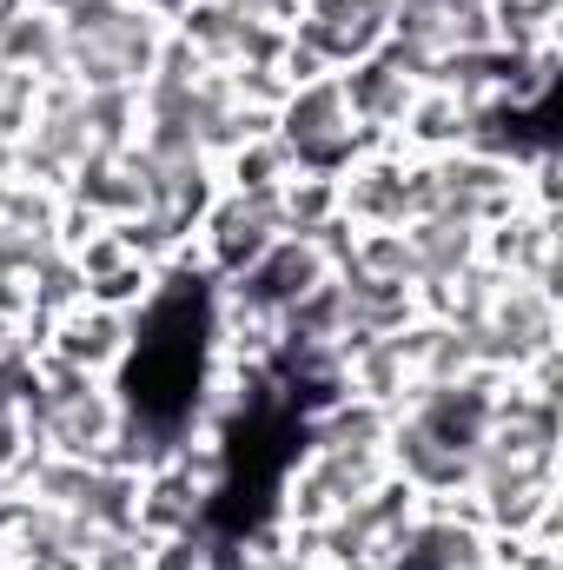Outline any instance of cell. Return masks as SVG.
Here are the masks:
<instances>
[{
	"instance_id": "1",
	"label": "cell",
	"mask_w": 563,
	"mask_h": 570,
	"mask_svg": "<svg viewBox=\"0 0 563 570\" xmlns=\"http://www.w3.org/2000/svg\"><path fill=\"white\" fill-rule=\"evenodd\" d=\"M273 140L292 153V173H325V179H338L358 153L385 146L378 134H365L352 120L338 73H318L305 87H285V100L273 107Z\"/></svg>"
},
{
	"instance_id": "2",
	"label": "cell",
	"mask_w": 563,
	"mask_h": 570,
	"mask_svg": "<svg viewBox=\"0 0 563 570\" xmlns=\"http://www.w3.org/2000/svg\"><path fill=\"white\" fill-rule=\"evenodd\" d=\"M279 199L273 193H226L206 206V219L192 226V259L206 279H239L273 239H279Z\"/></svg>"
},
{
	"instance_id": "3",
	"label": "cell",
	"mask_w": 563,
	"mask_h": 570,
	"mask_svg": "<svg viewBox=\"0 0 563 570\" xmlns=\"http://www.w3.org/2000/svg\"><path fill=\"white\" fill-rule=\"evenodd\" d=\"M134 352V318L127 312H107V305H73L60 318H47V345L40 358L53 365H73L87 379H113Z\"/></svg>"
},
{
	"instance_id": "4",
	"label": "cell",
	"mask_w": 563,
	"mask_h": 570,
	"mask_svg": "<svg viewBox=\"0 0 563 570\" xmlns=\"http://www.w3.org/2000/svg\"><path fill=\"white\" fill-rule=\"evenodd\" d=\"M67 33L53 7L33 0H0V67H20L33 80H67Z\"/></svg>"
},
{
	"instance_id": "5",
	"label": "cell",
	"mask_w": 563,
	"mask_h": 570,
	"mask_svg": "<svg viewBox=\"0 0 563 570\" xmlns=\"http://www.w3.org/2000/svg\"><path fill=\"white\" fill-rule=\"evenodd\" d=\"M385 471L405 478L418 498H464V491H471V458L431 444V438H424L418 425H405V419H392V431H385Z\"/></svg>"
},
{
	"instance_id": "6",
	"label": "cell",
	"mask_w": 563,
	"mask_h": 570,
	"mask_svg": "<svg viewBox=\"0 0 563 570\" xmlns=\"http://www.w3.org/2000/svg\"><path fill=\"white\" fill-rule=\"evenodd\" d=\"M338 87H345L352 120H358L365 134H378V140H392V134H398V120H405V114H412V100H418V87H412L385 53L338 67Z\"/></svg>"
},
{
	"instance_id": "7",
	"label": "cell",
	"mask_w": 563,
	"mask_h": 570,
	"mask_svg": "<svg viewBox=\"0 0 563 570\" xmlns=\"http://www.w3.org/2000/svg\"><path fill=\"white\" fill-rule=\"evenodd\" d=\"M60 199L87 206V213H93V219H107V226H113V219H134V213H146V186H140L134 153H93V159H80Z\"/></svg>"
},
{
	"instance_id": "8",
	"label": "cell",
	"mask_w": 563,
	"mask_h": 570,
	"mask_svg": "<svg viewBox=\"0 0 563 570\" xmlns=\"http://www.w3.org/2000/svg\"><path fill=\"white\" fill-rule=\"evenodd\" d=\"M464 134H471V107H464L457 94H444V87H418V100H412V114L398 120L392 146L412 153V159H437V153H457Z\"/></svg>"
},
{
	"instance_id": "9",
	"label": "cell",
	"mask_w": 563,
	"mask_h": 570,
	"mask_svg": "<svg viewBox=\"0 0 563 570\" xmlns=\"http://www.w3.org/2000/svg\"><path fill=\"white\" fill-rule=\"evenodd\" d=\"M405 246H412V266H418V285L457 279L477 266V226L451 219V213H424L405 226Z\"/></svg>"
},
{
	"instance_id": "10",
	"label": "cell",
	"mask_w": 563,
	"mask_h": 570,
	"mask_svg": "<svg viewBox=\"0 0 563 570\" xmlns=\"http://www.w3.org/2000/svg\"><path fill=\"white\" fill-rule=\"evenodd\" d=\"M385 431H392V412L358 399V392H338L332 405H318L298 438L305 444H325V451H385Z\"/></svg>"
},
{
	"instance_id": "11",
	"label": "cell",
	"mask_w": 563,
	"mask_h": 570,
	"mask_svg": "<svg viewBox=\"0 0 563 570\" xmlns=\"http://www.w3.org/2000/svg\"><path fill=\"white\" fill-rule=\"evenodd\" d=\"M206 511H213V498H199L172 464H159V471H146L140 478V538L146 544L179 538V531H199Z\"/></svg>"
},
{
	"instance_id": "12",
	"label": "cell",
	"mask_w": 563,
	"mask_h": 570,
	"mask_svg": "<svg viewBox=\"0 0 563 570\" xmlns=\"http://www.w3.org/2000/svg\"><path fill=\"white\" fill-rule=\"evenodd\" d=\"M93 538L100 531H140V471H120V464H93V484L73 511Z\"/></svg>"
},
{
	"instance_id": "13",
	"label": "cell",
	"mask_w": 563,
	"mask_h": 570,
	"mask_svg": "<svg viewBox=\"0 0 563 570\" xmlns=\"http://www.w3.org/2000/svg\"><path fill=\"white\" fill-rule=\"evenodd\" d=\"M80 120H87L93 153H127V146L140 140V87H100V94H80Z\"/></svg>"
},
{
	"instance_id": "14",
	"label": "cell",
	"mask_w": 563,
	"mask_h": 570,
	"mask_svg": "<svg viewBox=\"0 0 563 570\" xmlns=\"http://www.w3.org/2000/svg\"><path fill=\"white\" fill-rule=\"evenodd\" d=\"M213 173H219V186H226V193H279L285 179H292V153H285L273 134H259V140L233 146Z\"/></svg>"
},
{
	"instance_id": "15",
	"label": "cell",
	"mask_w": 563,
	"mask_h": 570,
	"mask_svg": "<svg viewBox=\"0 0 563 570\" xmlns=\"http://www.w3.org/2000/svg\"><path fill=\"white\" fill-rule=\"evenodd\" d=\"M345 273L392 279V285H418L412 246H405V226H358V239H352V266H345Z\"/></svg>"
},
{
	"instance_id": "16",
	"label": "cell",
	"mask_w": 563,
	"mask_h": 570,
	"mask_svg": "<svg viewBox=\"0 0 563 570\" xmlns=\"http://www.w3.org/2000/svg\"><path fill=\"white\" fill-rule=\"evenodd\" d=\"M273 199H279L285 233H318L325 219H338V179H325V173H292Z\"/></svg>"
},
{
	"instance_id": "17",
	"label": "cell",
	"mask_w": 563,
	"mask_h": 570,
	"mask_svg": "<svg viewBox=\"0 0 563 570\" xmlns=\"http://www.w3.org/2000/svg\"><path fill=\"white\" fill-rule=\"evenodd\" d=\"M27 292H33V318H60L73 305H87V273L73 266L67 246H53L33 273H27Z\"/></svg>"
},
{
	"instance_id": "18",
	"label": "cell",
	"mask_w": 563,
	"mask_h": 570,
	"mask_svg": "<svg viewBox=\"0 0 563 570\" xmlns=\"http://www.w3.org/2000/svg\"><path fill=\"white\" fill-rule=\"evenodd\" d=\"M60 219V193L20 179V173H0V226H20V233H53Z\"/></svg>"
},
{
	"instance_id": "19",
	"label": "cell",
	"mask_w": 563,
	"mask_h": 570,
	"mask_svg": "<svg viewBox=\"0 0 563 570\" xmlns=\"http://www.w3.org/2000/svg\"><path fill=\"white\" fill-rule=\"evenodd\" d=\"M152 285H159V266L127 259V266H113V273L87 279V305H107V312H127V318H134L146 298H152Z\"/></svg>"
},
{
	"instance_id": "20",
	"label": "cell",
	"mask_w": 563,
	"mask_h": 570,
	"mask_svg": "<svg viewBox=\"0 0 563 570\" xmlns=\"http://www.w3.org/2000/svg\"><path fill=\"white\" fill-rule=\"evenodd\" d=\"M33 107H40V80L20 67H0V140L7 146L33 127Z\"/></svg>"
},
{
	"instance_id": "21",
	"label": "cell",
	"mask_w": 563,
	"mask_h": 570,
	"mask_svg": "<svg viewBox=\"0 0 563 570\" xmlns=\"http://www.w3.org/2000/svg\"><path fill=\"white\" fill-rule=\"evenodd\" d=\"M47 253H53V233H20V226H0V273H7V279H27Z\"/></svg>"
},
{
	"instance_id": "22",
	"label": "cell",
	"mask_w": 563,
	"mask_h": 570,
	"mask_svg": "<svg viewBox=\"0 0 563 570\" xmlns=\"http://www.w3.org/2000/svg\"><path fill=\"white\" fill-rule=\"evenodd\" d=\"M127 259H134V253L120 246V233H113V226H93V233L73 246V266H80L87 279H100V273H113V266H127Z\"/></svg>"
},
{
	"instance_id": "23",
	"label": "cell",
	"mask_w": 563,
	"mask_h": 570,
	"mask_svg": "<svg viewBox=\"0 0 563 570\" xmlns=\"http://www.w3.org/2000/svg\"><path fill=\"white\" fill-rule=\"evenodd\" d=\"M33 7H53V13H60V0H33Z\"/></svg>"
}]
</instances>
